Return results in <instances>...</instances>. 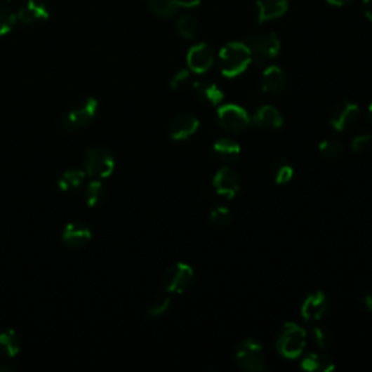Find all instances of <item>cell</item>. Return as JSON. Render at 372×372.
Segmentation results:
<instances>
[{
	"mask_svg": "<svg viewBox=\"0 0 372 372\" xmlns=\"http://www.w3.org/2000/svg\"><path fill=\"white\" fill-rule=\"evenodd\" d=\"M16 15L8 9H0V36L9 34L16 25Z\"/></svg>",
	"mask_w": 372,
	"mask_h": 372,
	"instance_id": "obj_31",
	"label": "cell"
},
{
	"mask_svg": "<svg viewBox=\"0 0 372 372\" xmlns=\"http://www.w3.org/2000/svg\"><path fill=\"white\" fill-rule=\"evenodd\" d=\"M233 215H232V211L227 208V206H222V205H218V206H214V208L211 210V214H210V220L214 225L217 227H225L229 225L230 221H232Z\"/></svg>",
	"mask_w": 372,
	"mask_h": 372,
	"instance_id": "obj_30",
	"label": "cell"
},
{
	"mask_svg": "<svg viewBox=\"0 0 372 372\" xmlns=\"http://www.w3.org/2000/svg\"><path fill=\"white\" fill-rule=\"evenodd\" d=\"M92 239V232L89 227L84 222H69L63 233H61V240L72 249H81L85 247Z\"/></svg>",
	"mask_w": 372,
	"mask_h": 372,
	"instance_id": "obj_13",
	"label": "cell"
},
{
	"mask_svg": "<svg viewBox=\"0 0 372 372\" xmlns=\"http://www.w3.org/2000/svg\"><path fill=\"white\" fill-rule=\"evenodd\" d=\"M186 63H188V69L192 73L204 74L214 65V51L206 43H199L188 51Z\"/></svg>",
	"mask_w": 372,
	"mask_h": 372,
	"instance_id": "obj_11",
	"label": "cell"
},
{
	"mask_svg": "<svg viewBox=\"0 0 372 372\" xmlns=\"http://www.w3.org/2000/svg\"><path fill=\"white\" fill-rule=\"evenodd\" d=\"M194 277V270L188 263L178 262L164 272L161 284L169 294H183L192 286Z\"/></svg>",
	"mask_w": 372,
	"mask_h": 372,
	"instance_id": "obj_6",
	"label": "cell"
},
{
	"mask_svg": "<svg viewBox=\"0 0 372 372\" xmlns=\"http://www.w3.org/2000/svg\"><path fill=\"white\" fill-rule=\"evenodd\" d=\"M150 11L163 19H169L183 8L182 0H147Z\"/></svg>",
	"mask_w": 372,
	"mask_h": 372,
	"instance_id": "obj_24",
	"label": "cell"
},
{
	"mask_svg": "<svg viewBox=\"0 0 372 372\" xmlns=\"http://www.w3.org/2000/svg\"><path fill=\"white\" fill-rule=\"evenodd\" d=\"M169 307H171V297L160 295V297H156L154 300H152L149 303L147 313L150 317H159V316H163L164 313H166Z\"/></svg>",
	"mask_w": 372,
	"mask_h": 372,
	"instance_id": "obj_29",
	"label": "cell"
},
{
	"mask_svg": "<svg viewBox=\"0 0 372 372\" xmlns=\"http://www.w3.org/2000/svg\"><path fill=\"white\" fill-rule=\"evenodd\" d=\"M327 310V297L324 293L317 291L310 294L303 305H301V316L305 321H317L320 320Z\"/></svg>",
	"mask_w": 372,
	"mask_h": 372,
	"instance_id": "obj_16",
	"label": "cell"
},
{
	"mask_svg": "<svg viewBox=\"0 0 372 372\" xmlns=\"http://www.w3.org/2000/svg\"><path fill=\"white\" fill-rule=\"evenodd\" d=\"M253 122L258 127H262L265 130H278L282 127L284 118L277 108L271 105H265L255 112Z\"/></svg>",
	"mask_w": 372,
	"mask_h": 372,
	"instance_id": "obj_19",
	"label": "cell"
},
{
	"mask_svg": "<svg viewBox=\"0 0 372 372\" xmlns=\"http://www.w3.org/2000/svg\"><path fill=\"white\" fill-rule=\"evenodd\" d=\"M220 126L229 133H241L251 126L252 118L247 111L234 103H225L217 111Z\"/></svg>",
	"mask_w": 372,
	"mask_h": 372,
	"instance_id": "obj_8",
	"label": "cell"
},
{
	"mask_svg": "<svg viewBox=\"0 0 372 372\" xmlns=\"http://www.w3.org/2000/svg\"><path fill=\"white\" fill-rule=\"evenodd\" d=\"M364 8L366 18L372 22V0H364Z\"/></svg>",
	"mask_w": 372,
	"mask_h": 372,
	"instance_id": "obj_36",
	"label": "cell"
},
{
	"mask_svg": "<svg viewBox=\"0 0 372 372\" xmlns=\"http://www.w3.org/2000/svg\"><path fill=\"white\" fill-rule=\"evenodd\" d=\"M252 63L249 48L243 41H233L225 44L218 54V65L224 77H237L246 72Z\"/></svg>",
	"mask_w": 372,
	"mask_h": 372,
	"instance_id": "obj_2",
	"label": "cell"
},
{
	"mask_svg": "<svg viewBox=\"0 0 372 372\" xmlns=\"http://www.w3.org/2000/svg\"><path fill=\"white\" fill-rule=\"evenodd\" d=\"M16 18L27 25H35L47 20L50 18V12L44 4L36 2V0H28L19 8Z\"/></svg>",
	"mask_w": 372,
	"mask_h": 372,
	"instance_id": "obj_15",
	"label": "cell"
},
{
	"mask_svg": "<svg viewBox=\"0 0 372 372\" xmlns=\"http://www.w3.org/2000/svg\"><path fill=\"white\" fill-rule=\"evenodd\" d=\"M319 152L326 157V159H330V160H336L339 159L343 152H345V146L339 141V140H323L320 144H319Z\"/></svg>",
	"mask_w": 372,
	"mask_h": 372,
	"instance_id": "obj_27",
	"label": "cell"
},
{
	"mask_svg": "<svg viewBox=\"0 0 372 372\" xmlns=\"http://www.w3.org/2000/svg\"><path fill=\"white\" fill-rule=\"evenodd\" d=\"M236 364L240 369L258 372L265 369V355L263 347L255 339L243 340L236 349Z\"/></svg>",
	"mask_w": 372,
	"mask_h": 372,
	"instance_id": "obj_7",
	"label": "cell"
},
{
	"mask_svg": "<svg viewBox=\"0 0 372 372\" xmlns=\"http://www.w3.org/2000/svg\"><path fill=\"white\" fill-rule=\"evenodd\" d=\"M20 352V338L12 328L0 333V354L5 358H15Z\"/></svg>",
	"mask_w": 372,
	"mask_h": 372,
	"instance_id": "obj_23",
	"label": "cell"
},
{
	"mask_svg": "<svg viewBox=\"0 0 372 372\" xmlns=\"http://www.w3.org/2000/svg\"><path fill=\"white\" fill-rule=\"evenodd\" d=\"M85 172L86 176L92 179H107L109 178L115 171V157L111 153V150L95 146L88 149L85 153Z\"/></svg>",
	"mask_w": 372,
	"mask_h": 372,
	"instance_id": "obj_5",
	"label": "cell"
},
{
	"mask_svg": "<svg viewBox=\"0 0 372 372\" xmlns=\"http://www.w3.org/2000/svg\"><path fill=\"white\" fill-rule=\"evenodd\" d=\"M354 0H327V4L328 5H332V6H338V8H342V6H347L352 4Z\"/></svg>",
	"mask_w": 372,
	"mask_h": 372,
	"instance_id": "obj_35",
	"label": "cell"
},
{
	"mask_svg": "<svg viewBox=\"0 0 372 372\" xmlns=\"http://www.w3.org/2000/svg\"><path fill=\"white\" fill-rule=\"evenodd\" d=\"M198 28H199L198 19L194 15H182L176 20V29L179 35L185 39H194L198 32Z\"/></svg>",
	"mask_w": 372,
	"mask_h": 372,
	"instance_id": "obj_26",
	"label": "cell"
},
{
	"mask_svg": "<svg viewBox=\"0 0 372 372\" xmlns=\"http://www.w3.org/2000/svg\"><path fill=\"white\" fill-rule=\"evenodd\" d=\"M288 0H258V22L265 24L279 19L288 12Z\"/></svg>",
	"mask_w": 372,
	"mask_h": 372,
	"instance_id": "obj_17",
	"label": "cell"
},
{
	"mask_svg": "<svg viewBox=\"0 0 372 372\" xmlns=\"http://www.w3.org/2000/svg\"><path fill=\"white\" fill-rule=\"evenodd\" d=\"M361 109L359 105L355 102L345 100L340 105H338L332 115H330V126L335 128L338 133H343L350 128L359 119Z\"/></svg>",
	"mask_w": 372,
	"mask_h": 372,
	"instance_id": "obj_9",
	"label": "cell"
},
{
	"mask_svg": "<svg viewBox=\"0 0 372 372\" xmlns=\"http://www.w3.org/2000/svg\"><path fill=\"white\" fill-rule=\"evenodd\" d=\"M368 114H369V119H371V122H372V103H371V107H369V111H368Z\"/></svg>",
	"mask_w": 372,
	"mask_h": 372,
	"instance_id": "obj_40",
	"label": "cell"
},
{
	"mask_svg": "<svg viewBox=\"0 0 372 372\" xmlns=\"http://www.w3.org/2000/svg\"><path fill=\"white\" fill-rule=\"evenodd\" d=\"M13 371V366L11 365H4V364H0V372H12Z\"/></svg>",
	"mask_w": 372,
	"mask_h": 372,
	"instance_id": "obj_39",
	"label": "cell"
},
{
	"mask_svg": "<svg viewBox=\"0 0 372 372\" xmlns=\"http://www.w3.org/2000/svg\"><path fill=\"white\" fill-rule=\"evenodd\" d=\"M213 186L220 197L225 199H233L240 192L241 180L237 172H234L229 166H224L215 173Z\"/></svg>",
	"mask_w": 372,
	"mask_h": 372,
	"instance_id": "obj_10",
	"label": "cell"
},
{
	"mask_svg": "<svg viewBox=\"0 0 372 372\" xmlns=\"http://www.w3.org/2000/svg\"><path fill=\"white\" fill-rule=\"evenodd\" d=\"M301 369L307 371V372H330L335 369V364L333 361L327 358L323 354H317V352H310L307 354L300 364Z\"/></svg>",
	"mask_w": 372,
	"mask_h": 372,
	"instance_id": "obj_21",
	"label": "cell"
},
{
	"mask_svg": "<svg viewBox=\"0 0 372 372\" xmlns=\"http://www.w3.org/2000/svg\"><path fill=\"white\" fill-rule=\"evenodd\" d=\"M99 109V103L92 96L76 99L72 107L58 118V127L63 133H73L84 128L95 119Z\"/></svg>",
	"mask_w": 372,
	"mask_h": 372,
	"instance_id": "obj_1",
	"label": "cell"
},
{
	"mask_svg": "<svg viewBox=\"0 0 372 372\" xmlns=\"http://www.w3.org/2000/svg\"><path fill=\"white\" fill-rule=\"evenodd\" d=\"M288 88V76L278 66L266 67L262 74V91L271 96L282 95Z\"/></svg>",
	"mask_w": 372,
	"mask_h": 372,
	"instance_id": "obj_12",
	"label": "cell"
},
{
	"mask_svg": "<svg viewBox=\"0 0 372 372\" xmlns=\"http://www.w3.org/2000/svg\"><path fill=\"white\" fill-rule=\"evenodd\" d=\"M243 43L247 46L252 55V61L256 65H265L278 57L281 51V43L277 34L263 32L244 38Z\"/></svg>",
	"mask_w": 372,
	"mask_h": 372,
	"instance_id": "obj_4",
	"label": "cell"
},
{
	"mask_svg": "<svg viewBox=\"0 0 372 372\" xmlns=\"http://www.w3.org/2000/svg\"><path fill=\"white\" fill-rule=\"evenodd\" d=\"M4 2H11V0H4Z\"/></svg>",
	"mask_w": 372,
	"mask_h": 372,
	"instance_id": "obj_41",
	"label": "cell"
},
{
	"mask_svg": "<svg viewBox=\"0 0 372 372\" xmlns=\"http://www.w3.org/2000/svg\"><path fill=\"white\" fill-rule=\"evenodd\" d=\"M201 4V0H182V6L186 9L197 8Z\"/></svg>",
	"mask_w": 372,
	"mask_h": 372,
	"instance_id": "obj_37",
	"label": "cell"
},
{
	"mask_svg": "<svg viewBox=\"0 0 372 372\" xmlns=\"http://www.w3.org/2000/svg\"><path fill=\"white\" fill-rule=\"evenodd\" d=\"M214 154L224 161H233L240 156L241 147L240 144L232 138H220L213 146Z\"/></svg>",
	"mask_w": 372,
	"mask_h": 372,
	"instance_id": "obj_22",
	"label": "cell"
},
{
	"mask_svg": "<svg viewBox=\"0 0 372 372\" xmlns=\"http://www.w3.org/2000/svg\"><path fill=\"white\" fill-rule=\"evenodd\" d=\"M190 77H191V72L190 69H180L179 72H176L173 74V77L171 79L169 85L173 91H179L183 89L186 85L190 84Z\"/></svg>",
	"mask_w": 372,
	"mask_h": 372,
	"instance_id": "obj_33",
	"label": "cell"
},
{
	"mask_svg": "<svg viewBox=\"0 0 372 372\" xmlns=\"http://www.w3.org/2000/svg\"><path fill=\"white\" fill-rule=\"evenodd\" d=\"M86 179V172L81 171V169H69L61 173L57 185H58V190L67 192V194H73L77 192L81 186H84Z\"/></svg>",
	"mask_w": 372,
	"mask_h": 372,
	"instance_id": "obj_20",
	"label": "cell"
},
{
	"mask_svg": "<svg viewBox=\"0 0 372 372\" xmlns=\"http://www.w3.org/2000/svg\"><path fill=\"white\" fill-rule=\"evenodd\" d=\"M371 146H372V135L366 133L358 134L357 137H354L352 142H350V147H352V150L357 153H364L369 150Z\"/></svg>",
	"mask_w": 372,
	"mask_h": 372,
	"instance_id": "obj_34",
	"label": "cell"
},
{
	"mask_svg": "<svg viewBox=\"0 0 372 372\" xmlns=\"http://www.w3.org/2000/svg\"><path fill=\"white\" fill-rule=\"evenodd\" d=\"M194 91L202 102L208 103V105L211 107L220 105L224 99V93L218 88V85H215L213 80H208V79L197 80L194 84Z\"/></svg>",
	"mask_w": 372,
	"mask_h": 372,
	"instance_id": "obj_18",
	"label": "cell"
},
{
	"mask_svg": "<svg viewBox=\"0 0 372 372\" xmlns=\"http://www.w3.org/2000/svg\"><path fill=\"white\" fill-rule=\"evenodd\" d=\"M199 128V119L195 115L176 117L169 127V135L173 141H183L192 137Z\"/></svg>",
	"mask_w": 372,
	"mask_h": 372,
	"instance_id": "obj_14",
	"label": "cell"
},
{
	"mask_svg": "<svg viewBox=\"0 0 372 372\" xmlns=\"http://www.w3.org/2000/svg\"><path fill=\"white\" fill-rule=\"evenodd\" d=\"M105 197H107V192H105V188H103L102 180L100 179H92L88 183V188L85 192L88 206L93 208V206L100 205L103 201H105Z\"/></svg>",
	"mask_w": 372,
	"mask_h": 372,
	"instance_id": "obj_25",
	"label": "cell"
},
{
	"mask_svg": "<svg viewBox=\"0 0 372 372\" xmlns=\"http://www.w3.org/2000/svg\"><path fill=\"white\" fill-rule=\"evenodd\" d=\"M312 336H313L316 345H317L320 349H323V350L328 349L330 345H332V335H330L326 328H323V327H320V326H317V327L313 328Z\"/></svg>",
	"mask_w": 372,
	"mask_h": 372,
	"instance_id": "obj_32",
	"label": "cell"
},
{
	"mask_svg": "<svg viewBox=\"0 0 372 372\" xmlns=\"http://www.w3.org/2000/svg\"><path fill=\"white\" fill-rule=\"evenodd\" d=\"M364 304H365V307H366L368 312L372 313V289H371V291L365 295V298H364Z\"/></svg>",
	"mask_w": 372,
	"mask_h": 372,
	"instance_id": "obj_38",
	"label": "cell"
},
{
	"mask_svg": "<svg viewBox=\"0 0 372 372\" xmlns=\"http://www.w3.org/2000/svg\"><path fill=\"white\" fill-rule=\"evenodd\" d=\"M272 173H274V179L278 185H285L293 179L294 169H293L291 164H289V161L281 159L277 163H274Z\"/></svg>",
	"mask_w": 372,
	"mask_h": 372,
	"instance_id": "obj_28",
	"label": "cell"
},
{
	"mask_svg": "<svg viewBox=\"0 0 372 372\" xmlns=\"http://www.w3.org/2000/svg\"><path fill=\"white\" fill-rule=\"evenodd\" d=\"M307 343L305 330L295 323H285L277 339V352L286 359H297Z\"/></svg>",
	"mask_w": 372,
	"mask_h": 372,
	"instance_id": "obj_3",
	"label": "cell"
}]
</instances>
